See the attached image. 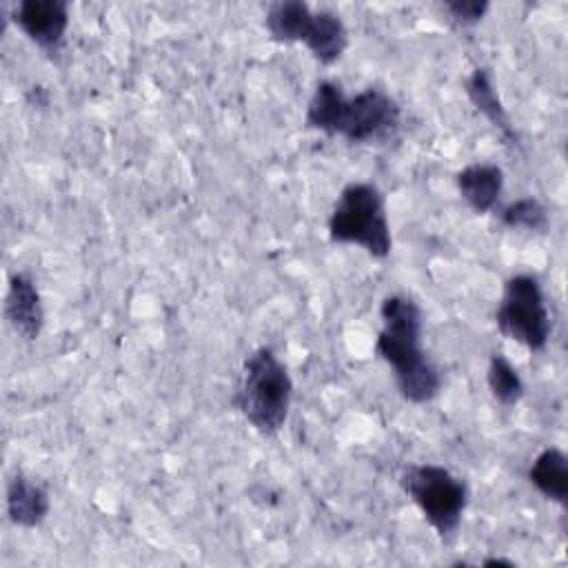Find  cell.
Returning <instances> with one entry per match:
<instances>
[{
	"label": "cell",
	"mask_w": 568,
	"mask_h": 568,
	"mask_svg": "<svg viewBox=\"0 0 568 568\" xmlns=\"http://www.w3.org/2000/svg\"><path fill=\"white\" fill-rule=\"evenodd\" d=\"M379 317L375 353L393 368L397 390L410 404L433 402L442 388V375L422 348V308L406 295H388Z\"/></svg>",
	"instance_id": "obj_1"
},
{
	"label": "cell",
	"mask_w": 568,
	"mask_h": 568,
	"mask_svg": "<svg viewBox=\"0 0 568 568\" xmlns=\"http://www.w3.org/2000/svg\"><path fill=\"white\" fill-rule=\"evenodd\" d=\"M399 104L382 89H364L346 98L342 87L322 80L313 89L304 124L353 144H373L390 138L399 126Z\"/></svg>",
	"instance_id": "obj_2"
},
{
	"label": "cell",
	"mask_w": 568,
	"mask_h": 568,
	"mask_svg": "<svg viewBox=\"0 0 568 568\" xmlns=\"http://www.w3.org/2000/svg\"><path fill=\"white\" fill-rule=\"evenodd\" d=\"M293 399V379L280 357L262 346L255 348L242 366L235 390V406L242 417L264 437H273L288 419Z\"/></svg>",
	"instance_id": "obj_3"
},
{
	"label": "cell",
	"mask_w": 568,
	"mask_h": 568,
	"mask_svg": "<svg viewBox=\"0 0 568 568\" xmlns=\"http://www.w3.org/2000/svg\"><path fill=\"white\" fill-rule=\"evenodd\" d=\"M326 229L335 244L359 246L377 260L390 255L393 237L386 202L373 182H348L337 195Z\"/></svg>",
	"instance_id": "obj_4"
},
{
	"label": "cell",
	"mask_w": 568,
	"mask_h": 568,
	"mask_svg": "<svg viewBox=\"0 0 568 568\" xmlns=\"http://www.w3.org/2000/svg\"><path fill=\"white\" fill-rule=\"evenodd\" d=\"M399 481L428 526L442 539H450L468 506L466 481L439 464H410L404 468Z\"/></svg>",
	"instance_id": "obj_5"
},
{
	"label": "cell",
	"mask_w": 568,
	"mask_h": 568,
	"mask_svg": "<svg viewBox=\"0 0 568 568\" xmlns=\"http://www.w3.org/2000/svg\"><path fill=\"white\" fill-rule=\"evenodd\" d=\"M495 324L504 337L521 344L532 353L546 348L552 324L537 277L528 273H517L504 282Z\"/></svg>",
	"instance_id": "obj_6"
},
{
	"label": "cell",
	"mask_w": 568,
	"mask_h": 568,
	"mask_svg": "<svg viewBox=\"0 0 568 568\" xmlns=\"http://www.w3.org/2000/svg\"><path fill=\"white\" fill-rule=\"evenodd\" d=\"M11 20L33 44L55 53L69 27V4L64 0H22L13 7Z\"/></svg>",
	"instance_id": "obj_7"
},
{
	"label": "cell",
	"mask_w": 568,
	"mask_h": 568,
	"mask_svg": "<svg viewBox=\"0 0 568 568\" xmlns=\"http://www.w3.org/2000/svg\"><path fill=\"white\" fill-rule=\"evenodd\" d=\"M4 317L16 335L27 342L40 337L44 326V308L40 291L29 273H11L4 295Z\"/></svg>",
	"instance_id": "obj_8"
},
{
	"label": "cell",
	"mask_w": 568,
	"mask_h": 568,
	"mask_svg": "<svg viewBox=\"0 0 568 568\" xmlns=\"http://www.w3.org/2000/svg\"><path fill=\"white\" fill-rule=\"evenodd\" d=\"M455 184L475 213H490L497 209L504 191V171L497 164L473 162L455 175Z\"/></svg>",
	"instance_id": "obj_9"
},
{
	"label": "cell",
	"mask_w": 568,
	"mask_h": 568,
	"mask_svg": "<svg viewBox=\"0 0 568 568\" xmlns=\"http://www.w3.org/2000/svg\"><path fill=\"white\" fill-rule=\"evenodd\" d=\"M4 504H7L9 521L20 528L40 526L47 519L51 508L49 490L22 473L9 479Z\"/></svg>",
	"instance_id": "obj_10"
},
{
	"label": "cell",
	"mask_w": 568,
	"mask_h": 568,
	"mask_svg": "<svg viewBox=\"0 0 568 568\" xmlns=\"http://www.w3.org/2000/svg\"><path fill=\"white\" fill-rule=\"evenodd\" d=\"M302 44L320 64H333L344 55L348 47V29L337 13L326 9L313 11Z\"/></svg>",
	"instance_id": "obj_11"
},
{
	"label": "cell",
	"mask_w": 568,
	"mask_h": 568,
	"mask_svg": "<svg viewBox=\"0 0 568 568\" xmlns=\"http://www.w3.org/2000/svg\"><path fill=\"white\" fill-rule=\"evenodd\" d=\"M466 95L470 104L501 133L508 144H517V131L499 100V93L493 84V75L486 67H475L466 80Z\"/></svg>",
	"instance_id": "obj_12"
},
{
	"label": "cell",
	"mask_w": 568,
	"mask_h": 568,
	"mask_svg": "<svg viewBox=\"0 0 568 568\" xmlns=\"http://www.w3.org/2000/svg\"><path fill=\"white\" fill-rule=\"evenodd\" d=\"M528 481L550 501L566 506L568 501V457L561 448H544L528 468Z\"/></svg>",
	"instance_id": "obj_13"
},
{
	"label": "cell",
	"mask_w": 568,
	"mask_h": 568,
	"mask_svg": "<svg viewBox=\"0 0 568 568\" xmlns=\"http://www.w3.org/2000/svg\"><path fill=\"white\" fill-rule=\"evenodd\" d=\"M313 11L302 0H280L266 9V31L275 42H302L311 24Z\"/></svg>",
	"instance_id": "obj_14"
},
{
	"label": "cell",
	"mask_w": 568,
	"mask_h": 568,
	"mask_svg": "<svg viewBox=\"0 0 568 568\" xmlns=\"http://www.w3.org/2000/svg\"><path fill=\"white\" fill-rule=\"evenodd\" d=\"M486 384L490 395L506 408H513L524 397V379L510 359H506L501 353L490 355Z\"/></svg>",
	"instance_id": "obj_15"
},
{
	"label": "cell",
	"mask_w": 568,
	"mask_h": 568,
	"mask_svg": "<svg viewBox=\"0 0 568 568\" xmlns=\"http://www.w3.org/2000/svg\"><path fill=\"white\" fill-rule=\"evenodd\" d=\"M499 220L504 226L515 229V231L521 229V231H530V233H544L548 229L546 206L532 195H526V197H519V200L506 204L499 211Z\"/></svg>",
	"instance_id": "obj_16"
},
{
	"label": "cell",
	"mask_w": 568,
	"mask_h": 568,
	"mask_svg": "<svg viewBox=\"0 0 568 568\" xmlns=\"http://www.w3.org/2000/svg\"><path fill=\"white\" fill-rule=\"evenodd\" d=\"M444 9L453 18V22L462 27H473L486 16L490 4L486 0H446Z\"/></svg>",
	"instance_id": "obj_17"
},
{
	"label": "cell",
	"mask_w": 568,
	"mask_h": 568,
	"mask_svg": "<svg viewBox=\"0 0 568 568\" xmlns=\"http://www.w3.org/2000/svg\"><path fill=\"white\" fill-rule=\"evenodd\" d=\"M481 566H515L513 559H504V557H488L481 561Z\"/></svg>",
	"instance_id": "obj_18"
}]
</instances>
